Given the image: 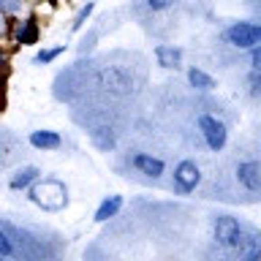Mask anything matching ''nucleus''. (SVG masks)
<instances>
[{"label": "nucleus", "instance_id": "nucleus-1", "mask_svg": "<svg viewBox=\"0 0 261 261\" xmlns=\"http://www.w3.org/2000/svg\"><path fill=\"white\" fill-rule=\"evenodd\" d=\"M30 199L36 201L41 210L57 212L68 204V191H65V185L57 182V179H41V182H36L30 188Z\"/></svg>", "mask_w": 261, "mask_h": 261}, {"label": "nucleus", "instance_id": "nucleus-2", "mask_svg": "<svg viewBox=\"0 0 261 261\" xmlns=\"http://www.w3.org/2000/svg\"><path fill=\"white\" fill-rule=\"evenodd\" d=\"M226 41L237 49H253L261 44V24L253 22H237L226 30Z\"/></svg>", "mask_w": 261, "mask_h": 261}, {"label": "nucleus", "instance_id": "nucleus-3", "mask_svg": "<svg viewBox=\"0 0 261 261\" xmlns=\"http://www.w3.org/2000/svg\"><path fill=\"white\" fill-rule=\"evenodd\" d=\"M199 128H201V134H204V142H207L210 150H223V144H226V125L220 120L215 117H210V114H201L199 117Z\"/></svg>", "mask_w": 261, "mask_h": 261}, {"label": "nucleus", "instance_id": "nucleus-4", "mask_svg": "<svg viewBox=\"0 0 261 261\" xmlns=\"http://www.w3.org/2000/svg\"><path fill=\"white\" fill-rule=\"evenodd\" d=\"M199 179H201V171H199V166H196L193 161L177 163V169H174V185H177L179 193H191L193 188L199 185Z\"/></svg>", "mask_w": 261, "mask_h": 261}, {"label": "nucleus", "instance_id": "nucleus-5", "mask_svg": "<svg viewBox=\"0 0 261 261\" xmlns=\"http://www.w3.org/2000/svg\"><path fill=\"white\" fill-rule=\"evenodd\" d=\"M215 240H218L220 245H226V248L240 245V240H242L240 223H237L234 218H228V215H220V218L215 220Z\"/></svg>", "mask_w": 261, "mask_h": 261}, {"label": "nucleus", "instance_id": "nucleus-6", "mask_svg": "<svg viewBox=\"0 0 261 261\" xmlns=\"http://www.w3.org/2000/svg\"><path fill=\"white\" fill-rule=\"evenodd\" d=\"M237 179H240L242 188H248V191L258 193L261 191V163L256 161H245L237 166Z\"/></svg>", "mask_w": 261, "mask_h": 261}, {"label": "nucleus", "instance_id": "nucleus-7", "mask_svg": "<svg viewBox=\"0 0 261 261\" xmlns=\"http://www.w3.org/2000/svg\"><path fill=\"white\" fill-rule=\"evenodd\" d=\"M130 163L147 177H161L163 174V161L152 158V155H147V152H136L134 158H130Z\"/></svg>", "mask_w": 261, "mask_h": 261}, {"label": "nucleus", "instance_id": "nucleus-8", "mask_svg": "<svg viewBox=\"0 0 261 261\" xmlns=\"http://www.w3.org/2000/svg\"><path fill=\"white\" fill-rule=\"evenodd\" d=\"M30 144L36 147V150H57V147L63 144V139H60V134H55V130H33Z\"/></svg>", "mask_w": 261, "mask_h": 261}, {"label": "nucleus", "instance_id": "nucleus-9", "mask_svg": "<svg viewBox=\"0 0 261 261\" xmlns=\"http://www.w3.org/2000/svg\"><path fill=\"white\" fill-rule=\"evenodd\" d=\"M155 57H158V65L161 68H177L179 60H182V49L179 46H169V44H161L155 49Z\"/></svg>", "mask_w": 261, "mask_h": 261}, {"label": "nucleus", "instance_id": "nucleus-10", "mask_svg": "<svg viewBox=\"0 0 261 261\" xmlns=\"http://www.w3.org/2000/svg\"><path fill=\"white\" fill-rule=\"evenodd\" d=\"M14 36H16V44H22V46L36 44V41H38V22L33 19V16H30V19H24V22H19Z\"/></svg>", "mask_w": 261, "mask_h": 261}, {"label": "nucleus", "instance_id": "nucleus-11", "mask_svg": "<svg viewBox=\"0 0 261 261\" xmlns=\"http://www.w3.org/2000/svg\"><path fill=\"white\" fill-rule=\"evenodd\" d=\"M120 207H122V196H109V199H103L101 207L95 210V220H98V223H103V220L114 218L120 212Z\"/></svg>", "mask_w": 261, "mask_h": 261}, {"label": "nucleus", "instance_id": "nucleus-12", "mask_svg": "<svg viewBox=\"0 0 261 261\" xmlns=\"http://www.w3.org/2000/svg\"><path fill=\"white\" fill-rule=\"evenodd\" d=\"M38 179V169L36 166H22L19 171H14V177H11V185L14 191H22V188H28L30 182H36Z\"/></svg>", "mask_w": 261, "mask_h": 261}, {"label": "nucleus", "instance_id": "nucleus-13", "mask_svg": "<svg viewBox=\"0 0 261 261\" xmlns=\"http://www.w3.org/2000/svg\"><path fill=\"white\" fill-rule=\"evenodd\" d=\"M188 82H191L196 90H212V87H215V79H212L210 73H204L201 68H191V71H188Z\"/></svg>", "mask_w": 261, "mask_h": 261}, {"label": "nucleus", "instance_id": "nucleus-14", "mask_svg": "<svg viewBox=\"0 0 261 261\" xmlns=\"http://www.w3.org/2000/svg\"><path fill=\"white\" fill-rule=\"evenodd\" d=\"M24 8V0H0V14L3 16H14Z\"/></svg>", "mask_w": 261, "mask_h": 261}, {"label": "nucleus", "instance_id": "nucleus-15", "mask_svg": "<svg viewBox=\"0 0 261 261\" xmlns=\"http://www.w3.org/2000/svg\"><path fill=\"white\" fill-rule=\"evenodd\" d=\"M63 49L65 46H55V49H44V52H38L36 55V63H52L57 55H63Z\"/></svg>", "mask_w": 261, "mask_h": 261}, {"label": "nucleus", "instance_id": "nucleus-16", "mask_svg": "<svg viewBox=\"0 0 261 261\" xmlns=\"http://www.w3.org/2000/svg\"><path fill=\"white\" fill-rule=\"evenodd\" d=\"M93 8H95V3H87L85 8H82V11L76 14V19H73V24H71V30H79L82 24H85V19H87V16L93 14Z\"/></svg>", "mask_w": 261, "mask_h": 261}, {"label": "nucleus", "instance_id": "nucleus-17", "mask_svg": "<svg viewBox=\"0 0 261 261\" xmlns=\"http://www.w3.org/2000/svg\"><path fill=\"white\" fill-rule=\"evenodd\" d=\"M0 256H14V242L8 240L6 231H0Z\"/></svg>", "mask_w": 261, "mask_h": 261}, {"label": "nucleus", "instance_id": "nucleus-18", "mask_svg": "<svg viewBox=\"0 0 261 261\" xmlns=\"http://www.w3.org/2000/svg\"><path fill=\"white\" fill-rule=\"evenodd\" d=\"M250 93L256 95V98L261 95V73H258V71L250 73Z\"/></svg>", "mask_w": 261, "mask_h": 261}, {"label": "nucleus", "instance_id": "nucleus-19", "mask_svg": "<svg viewBox=\"0 0 261 261\" xmlns=\"http://www.w3.org/2000/svg\"><path fill=\"white\" fill-rule=\"evenodd\" d=\"M174 0H147V6L152 8V11H161V8H169Z\"/></svg>", "mask_w": 261, "mask_h": 261}, {"label": "nucleus", "instance_id": "nucleus-20", "mask_svg": "<svg viewBox=\"0 0 261 261\" xmlns=\"http://www.w3.org/2000/svg\"><path fill=\"white\" fill-rule=\"evenodd\" d=\"M250 65H253V71H258V73H261V46H258V49H253Z\"/></svg>", "mask_w": 261, "mask_h": 261}, {"label": "nucleus", "instance_id": "nucleus-21", "mask_svg": "<svg viewBox=\"0 0 261 261\" xmlns=\"http://www.w3.org/2000/svg\"><path fill=\"white\" fill-rule=\"evenodd\" d=\"M6 65H8V55H6V52H0V73L6 71Z\"/></svg>", "mask_w": 261, "mask_h": 261}, {"label": "nucleus", "instance_id": "nucleus-22", "mask_svg": "<svg viewBox=\"0 0 261 261\" xmlns=\"http://www.w3.org/2000/svg\"><path fill=\"white\" fill-rule=\"evenodd\" d=\"M6 30V24H3V14H0V33H3Z\"/></svg>", "mask_w": 261, "mask_h": 261}]
</instances>
